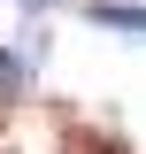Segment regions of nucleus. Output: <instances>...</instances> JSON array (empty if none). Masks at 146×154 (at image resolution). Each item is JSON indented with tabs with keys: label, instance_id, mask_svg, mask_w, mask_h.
<instances>
[{
	"label": "nucleus",
	"instance_id": "1",
	"mask_svg": "<svg viewBox=\"0 0 146 154\" xmlns=\"http://www.w3.org/2000/svg\"><path fill=\"white\" fill-rule=\"evenodd\" d=\"M85 23H100V31H131V38H146V8H138V0H85Z\"/></svg>",
	"mask_w": 146,
	"mask_h": 154
},
{
	"label": "nucleus",
	"instance_id": "2",
	"mask_svg": "<svg viewBox=\"0 0 146 154\" xmlns=\"http://www.w3.org/2000/svg\"><path fill=\"white\" fill-rule=\"evenodd\" d=\"M23 85H31V54H8V46H0V108L16 100Z\"/></svg>",
	"mask_w": 146,
	"mask_h": 154
},
{
	"label": "nucleus",
	"instance_id": "3",
	"mask_svg": "<svg viewBox=\"0 0 146 154\" xmlns=\"http://www.w3.org/2000/svg\"><path fill=\"white\" fill-rule=\"evenodd\" d=\"M23 8H54V0H23Z\"/></svg>",
	"mask_w": 146,
	"mask_h": 154
}]
</instances>
